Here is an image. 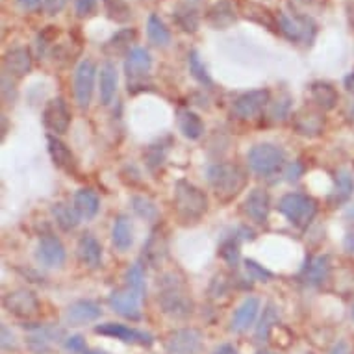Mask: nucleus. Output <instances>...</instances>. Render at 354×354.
Here are the masks:
<instances>
[{
    "label": "nucleus",
    "instance_id": "nucleus-15",
    "mask_svg": "<svg viewBox=\"0 0 354 354\" xmlns=\"http://www.w3.org/2000/svg\"><path fill=\"white\" fill-rule=\"evenodd\" d=\"M151 53L143 47L132 48V50L127 54V59H124V73H127L128 76V86H130V84L134 86L136 82H140L141 78H145V76L151 73Z\"/></svg>",
    "mask_w": 354,
    "mask_h": 354
},
{
    "label": "nucleus",
    "instance_id": "nucleus-47",
    "mask_svg": "<svg viewBox=\"0 0 354 354\" xmlns=\"http://www.w3.org/2000/svg\"><path fill=\"white\" fill-rule=\"evenodd\" d=\"M75 8L78 17H89L97 10V0H76Z\"/></svg>",
    "mask_w": 354,
    "mask_h": 354
},
{
    "label": "nucleus",
    "instance_id": "nucleus-36",
    "mask_svg": "<svg viewBox=\"0 0 354 354\" xmlns=\"http://www.w3.org/2000/svg\"><path fill=\"white\" fill-rule=\"evenodd\" d=\"M165 249H167V245H165V238H163V234L160 232H152L151 239L147 241L145 249H143V258H145L151 266H156L158 261L163 260V256H165Z\"/></svg>",
    "mask_w": 354,
    "mask_h": 354
},
{
    "label": "nucleus",
    "instance_id": "nucleus-34",
    "mask_svg": "<svg viewBox=\"0 0 354 354\" xmlns=\"http://www.w3.org/2000/svg\"><path fill=\"white\" fill-rule=\"evenodd\" d=\"M354 192V178L347 169H339L336 173V189L332 193V203H345Z\"/></svg>",
    "mask_w": 354,
    "mask_h": 354
},
{
    "label": "nucleus",
    "instance_id": "nucleus-5",
    "mask_svg": "<svg viewBox=\"0 0 354 354\" xmlns=\"http://www.w3.org/2000/svg\"><path fill=\"white\" fill-rule=\"evenodd\" d=\"M250 171H254L260 176H269L282 171L286 165V152L279 145L273 143H260L254 145L247 154Z\"/></svg>",
    "mask_w": 354,
    "mask_h": 354
},
{
    "label": "nucleus",
    "instance_id": "nucleus-16",
    "mask_svg": "<svg viewBox=\"0 0 354 354\" xmlns=\"http://www.w3.org/2000/svg\"><path fill=\"white\" fill-rule=\"evenodd\" d=\"M243 209L250 221H254L258 225L268 223L269 212H271V198L269 193L261 187H254L252 192L247 195L243 203Z\"/></svg>",
    "mask_w": 354,
    "mask_h": 354
},
{
    "label": "nucleus",
    "instance_id": "nucleus-18",
    "mask_svg": "<svg viewBox=\"0 0 354 354\" xmlns=\"http://www.w3.org/2000/svg\"><path fill=\"white\" fill-rule=\"evenodd\" d=\"M293 128L299 136L315 138V136L323 134V130H325V117L321 115L319 111L302 108L293 115Z\"/></svg>",
    "mask_w": 354,
    "mask_h": 354
},
{
    "label": "nucleus",
    "instance_id": "nucleus-23",
    "mask_svg": "<svg viewBox=\"0 0 354 354\" xmlns=\"http://www.w3.org/2000/svg\"><path fill=\"white\" fill-rule=\"evenodd\" d=\"M48 154L53 158L54 165L65 173H76V160H75V154L71 152V149L65 145L64 141L58 140L56 136H48Z\"/></svg>",
    "mask_w": 354,
    "mask_h": 354
},
{
    "label": "nucleus",
    "instance_id": "nucleus-59",
    "mask_svg": "<svg viewBox=\"0 0 354 354\" xmlns=\"http://www.w3.org/2000/svg\"><path fill=\"white\" fill-rule=\"evenodd\" d=\"M351 317H353V319H354V304H353V312H351Z\"/></svg>",
    "mask_w": 354,
    "mask_h": 354
},
{
    "label": "nucleus",
    "instance_id": "nucleus-30",
    "mask_svg": "<svg viewBox=\"0 0 354 354\" xmlns=\"http://www.w3.org/2000/svg\"><path fill=\"white\" fill-rule=\"evenodd\" d=\"M147 35H149V41L154 47H167L171 43V32L162 19L154 13L147 19Z\"/></svg>",
    "mask_w": 354,
    "mask_h": 354
},
{
    "label": "nucleus",
    "instance_id": "nucleus-4",
    "mask_svg": "<svg viewBox=\"0 0 354 354\" xmlns=\"http://www.w3.org/2000/svg\"><path fill=\"white\" fill-rule=\"evenodd\" d=\"M279 212L295 228H308L317 214V203L304 193H288L280 198Z\"/></svg>",
    "mask_w": 354,
    "mask_h": 354
},
{
    "label": "nucleus",
    "instance_id": "nucleus-6",
    "mask_svg": "<svg viewBox=\"0 0 354 354\" xmlns=\"http://www.w3.org/2000/svg\"><path fill=\"white\" fill-rule=\"evenodd\" d=\"M279 30L286 35V39L290 41H306L308 45L314 41L315 32H317V24L314 19L306 17V15H293L290 17L288 13H279L277 17Z\"/></svg>",
    "mask_w": 354,
    "mask_h": 354
},
{
    "label": "nucleus",
    "instance_id": "nucleus-45",
    "mask_svg": "<svg viewBox=\"0 0 354 354\" xmlns=\"http://www.w3.org/2000/svg\"><path fill=\"white\" fill-rule=\"evenodd\" d=\"M165 160V147L163 145H151L145 152V162L147 167L154 171L156 167H160Z\"/></svg>",
    "mask_w": 354,
    "mask_h": 354
},
{
    "label": "nucleus",
    "instance_id": "nucleus-21",
    "mask_svg": "<svg viewBox=\"0 0 354 354\" xmlns=\"http://www.w3.org/2000/svg\"><path fill=\"white\" fill-rule=\"evenodd\" d=\"M62 336H64V330L56 328V326H35L34 330L30 332V336L26 337V343L34 353H47L54 343L59 342Z\"/></svg>",
    "mask_w": 354,
    "mask_h": 354
},
{
    "label": "nucleus",
    "instance_id": "nucleus-61",
    "mask_svg": "<svg viewBox=\"0 0 354 354\" xmlns=\"http://www.w3.org/2000/svg\"><path fill=\"white\" fill-rule=\"evenodd\" d=\"M302 2H310V0H302Z\"/></svg>",
    "mask_w": 354,
    "mask_h": 354
},
{
    "label": "nucleus",
    "instance_id": "nucleus-22",
    "mask_svg": "<svg viewBox=\"0 0 354 354\" xmlns=\"http://www.w3.org/2000/svg\"><path fill=\"white\" fill-rule=\"evenodd\" d=\"M236 21V12L230 0H217L206 12V23L214 30H227Z\"/></svg>",
    "mask_w": 354,
    "mask_h": 354
},
{
    "label": "nucleus",
    "instance_id": "nucleus-51",
    "mask_svg": "<svg viewBox=\"0 0 354 354\" xmlns=\"http://www.w3.org/2000/svg\"><path fill=\"white\" fill-rule=\"evenodd\" d=\"M15 347H17L15 336L10 334L8 326H2V348H15Z\"/></svg>",
    "mask_w": 354,
    "mask_h": 354
},
{
    "label": "nucleus",
    "instance_id": "nucleus-2",
    "mask_svg": "<svg viewBox=\"0 0 354 354\" xmlns=\"http://www.w3.org/2000/svg\"><path fill=\"white\" fill-rule=\"evenodd\" d=\"M160 286H162V291L158 295V302L162 306L163 314L176 317V319H184L193 314V301L186 293L180 280L174 279V274H165Z\"/></svg>",
    "mask_w": 354,
    "mask_h": 354
},
{
    "label": "nucleus",
    "instance_id": "nucleus-35",
    "mask_svg": "<svg viewBox=\"0 0 354 354\" xmlns=\"http://www.w3.org/2000/svg\"><path fill=\"white\" fill-rule=\"evenodd\" d=\"M243 15L247 19H250V21H254V23L258 24H263V26H268L269 30H277L279 28V23L274 21V17L271 15V12H269L268 8L263 6H258V4H252V2H245L243 6Z\"/></svg>",
    "mask_w": 354,
    "mask_h": 354
},
{
    "label": "nucleus",
    "instance_id": "nucleus-39",
    "mask_svg": "<svg viewBox=\"0 0 354 354\" xmlns=\"http://www.w3.org/2000/svg\"><path fill=\"white\" fill-rule=\"evenodd\" d=\"M136 39V30L134 28H124L119 30L113 37H111L108 43H106V50H111V53H122L130 47V43H134Z\"/></svg>",
    "mask_w": 354,
    "mask_h": 354
},
{
    "label": "nucleus",
    "instance_id": "nucleus-46",
    "mask_svg": "<svg viewBox=\"0 0 354 354\" xmlns=\"http://www.w3.org/2000/svg\"><path fill=\"white\" fill-rule=\"evenodd\" d=\"M245 269H247V274H249V279L252 280H260V282H268V280L273 279V274L271 271L260 266V263H256L254 260H247L245 261Z\"/></svg>",
    "mask_w": 354,
    "mask_h": 354
},
{
    "label": "nucleus",
    "instance_id": "nucleus-13",
    "mask_svg": "<svg viewBox=\"0 0 354 354\" xmlns=\"http://www.w3.org/2000/svg\"><path fill=\"white\" fill-rule=\"evenodd\" d=\"M141 299L143 297L138 295L136 291L128 290H117L113 291L108 299L110 306L113 308V312H117L122 317H127L130 321H140L141 319Z\"/></svg>",
    "mask_w": 354,
    "mask_h": 354
},
{
    "label": "nucleus",
    "instance_id": "nucleus-1",
    "mask_svg": "<svg viewBox=\"0 0 354 354\" xmlns=\"http://www.w3.org/2000/svg\"><path fill=\"white\" fill-rule=\"evenodd\" d=\"M206 176L215 195L223 201L236 197L247 184L243 169L234 163H214L208 167Z\"/></svg>",
    "mask_w": 354,
    "mask_h": 354
},
{
    "label": "nucleus",
    "instance_id": "nucleus-3",
    "mask_svg": "<svg viewBox=\"0 0 354 354\" xmlns=\"http://www.w3.org/2000/svg\"><path fill=\"white\" fill-rule=\"evenodd\" d=\"M174 208L184 221H197L208 212V197L197 186L178 180L174 186Z\"/></svg>",
    "mask_w": 354,
    "mask_h": 354
},
{
    "label": "nucleus",
    "instance_id": "nucleus-8",
    "mask_svg": "<svg viewBox=\"0 0 354 354\" xmlns=\"http://www.w3.org/2000/svg\"><path fill=\"white\" fill-rule=\"evenodd\" d=\"M4 308L15 317L30 319L39 314L41 304L35 293H32L30 290H15L4 297Z\"/></svg>",
    "mask_w": 354,
    "mask_h": 354
},
{
    "label": "nucleus",
    "instance_id": "nucleus-24",
    "mask_svg": "<svg viewBox=\"0 0 354 354\" xmlns=\"http://www.w3.org/2000/svg\"><path fill=\"white\" fill-rule=\"evenodd\" d=\"M78 258L87 268L95 269L100 266V261H102V247H100L97 238H93L91 234H84L78 239Z\"/></svg>",
    "mask_w": 354,
    "mask_h": 354
},
{
    "label": "nucleus",
    "instance_id": "nucleus-26",
    "mask_svg": "<svg viewBox=\"0 0 354 354\" xmlns=\"http://www.w3.org/2000/svg\"><path fill=\"white\" fill-rule=\"evenodd\" d=\"M310 99L317 108H321L323 111L332 110L334 106L337 104V91L334 89V86L326 84V82H315L310 86Z\"/></svg>",
    "mask_w": 354,
    "mask_h": 354
},
{
    "label": "nucleus",
    "instance_id": "nucleus-20",
    "mask_svg": "<svg viewBox=\"0 0 354 354\" xmlns=\"http://www.w3.org/2000/svg\"><path fill=\"white\" fill-rule=\"evenodd\" d=\"M32 71V54L28 48L17 47L8 50L4 56V75L23 78Z\"/></svg>",
    "mask_w": 354,
    "mask_h": 354
},
{
    "label": "nucleus",
    "instance_id": "nucleus-38",
    "mask_svg": "<svg viewBox=\"0 0 354 354\" xmlns=\"http://www.w3.org/2000/svg\"><path fill=\"white\" fill-rule=\"evenodd\" d=\"M187 65H189V73H192L195 80L201 82L203 86H214V80L209 78L208 69L203 64V59H201L197 50H192V53L187 54Z\"/></svg>",
    "mask_w": 354,
    "mask_h": 354
},
{
    "label": "nucleus",
    "instance_id": "nucleus-43",
    "mask_svg": "<svg viewBox=\"0 0 354 354\" xmlns=\"http://www.w3.org/2000/svg\"><path fill=\"white\" fill-rule=\"evenodd\" d=\"M219 256L223 258V260L227 261L228 266H232V268H236L239 261V245L236 239H227L225 243L221 245L219 249Z\"/></svg>",
    "mask_w": 354,
    "mask_h": 354
},
{
    "label": "nucleus",
    "instance_id": "nucleus-14",
    "mask_svg": "<svg viewBox=\"0 0 354 354\" xmlns=\"http://www.w3.org/2000/svg\"><path fill=\"white\" fill-rule=\"evenodd\" d=\"M35 258L45 268H59V266H64L67 252H65L62 239L53 236V234H47V236H43L39 239V245H37V250H35Z\"/></svg>",
    "mask_w": 354,
    "mask_h": 354
},
{
    "label": "nucleus",
    "instance_id": "nucleus-40",
    "mask_svg": "<svg viewBox=\"0 0 354 354\" xmlns=\"http://www.w3.org/2000/svg\"><path fill=\"white\" fill-rule=\"evenodd\" d=\"M106 6V12L115 23H127L132 17V10L124 0H102Z\"/></svg>",
    "mask_w": 354,
    "mask_h": 354
},
{
    "label": "nucleus",
    "instance_id": "nucleus-48",
    "mask_svg": "<svg viewBox=\"0 0 354 354\" xmlns=\"http://www.w3.org/2000/svg\"><path fill=\"white\" fill-rule=\"evenodd\" d=\"M65 348L71 353H84L86 351V337L84 336H71L65 339Z\"/></svg>",
    "mask_w": 354,
    "mask_h": 354
},
{
    "label": "nucleus",
    "instance_id": "nucleus-12",
    "mask_svg": "<svg viewBox=\"0 0 354 354\" xmlns=\"http://www.w3.org/2000/svg\"><path fill=\"white\" fill-rule=\"evenodd\" d=\"M95 332L100 336L115 337L122 343H132V345H152L154 337L149 332L138 330L134 326L121 325V323H104V325L95 326Z\"/></svg>",
    "mask_w": 354,
    "mask_h": 354
},
{
    "label": "nucleus",
    "instance_id": "nucleus-50",
    "mask_svg": "<svg viewBox=\"0 0 354 354\" xmlns=\"http://www.w3.org/2000/svg\"><path fill=\"white\" fill-rule=\"evenodd\" d=\"M302 171H304V167H302V163H299V162L290 163V167L286 169V178H288V180H290V182L299 180V178H301Z\"/></svg>",
    "mask_w": 354,
    "mask_h": 354
},
{
    "label": "nucleus",
    "instance_id": "nucleus-49",
    "mask_svg": "<svg viewBox=\"0 0 354 354\" xmlns=\"http://www.w3.org/2000/svg\"><path fill=\"white\" fill-rule=\"evenodd\" d=\"M67 4V0H43V8L48 15H58Z\"/></svg>",
    "mask_w": 354,
    "mask_h": 354
},
{
    "label": "nucleus",
    "instance_id": "nucleus-32",
    "mask_svg": "<svg viewBox=\"0 0 354 354\" xmlns=\"http://www.w3.org/2000/svg\"><path fill=\"white\" fill-rule=\"evenodd\" d=\"M174 23L178 24L184 32L187 34H195L198 30V24H201V19H198L197 10L189 4H184V6H178L173 13Z\"/></svg>",
    "mask_w": 354,
    "mask_h": 354
},
{
    "label": "nucleus",
    "instance_id": "nucleus-60",
    "mask_svg": "<svg viewBox=\"0 0 354 354\" xmlns=\"http://www.w3.org/2000/svg\"><path fill=\"white\" fill-rule=\"evenodd\" d=\"M258 354H274V353H258Z\"/></svg>",
    "mask_w": 354,
    "mask_h": 354
},
{
    "label": "nucleus",
    "instance_id": "nucleus-41",
    "mask_svg": "<svg viewBox=\"0 0 354 354\" xmlns=\"http://www.w3.org/2000/svg\"><path fill=\"white\" fill-rule=\"evenodd\" d=\"M124 280H127L128 290L136 291L141 297L145 295V273H143V268L140 263H136V266L128 269Z\"/></svg>",
    "mask_w": 354,
    "mask_h": 354
},
{
    "label": "nucleus",
    "instance_id": "nucleus-27",
    "mask_svg": "<svg viewBox=\"0 0 354 354\" xmlns=\"http://www.w3.org/2000/svg\"><path fill=\"white\" fill-rule=\"evenodd\" d=\"M76 212L80 214L82 219H93L95 215L99 214L100 201L97 197V193L89 187H84V189H78L75 195V204Z\"/></svg>",
    "mask_w": 354,
    "mask_h": 354
},
{
    "label": "nucleus",
    "instance_id": "nucleus-54",
    "mask_svg": "<svg viewBox=\"0 0 354 354\" xmlns=\"http://www.w3.org/2000/svg\"><path fill=\"white\" fill-rule=\"evenodd\" d=\"M343 245H345V250H347V252H354V232H348L347 236H345Z\"/></svg>",
    "mask_w": 354,
    "mask_h": 354
},
{
    "label": "nucleus",
    "instance_id": "nucleus-11",
    "mask_svg": "<svg viewBox=\"0 0 354 354\" xmlns=\"http://www.w3.org/2000/svg\"><path fill=\"white\" fill-rule=\"evenodd\" d=\"M43 124L48 132L56 136L65 134L71 127V111L69 106L64 99L48 100L43 110Z\"/></svg>",
    "mask_w": 354,
    "mask_h": 354
},
{
    "label": "nucleus",
    "instance_id": "nucleus-28",
    "mask_svg": "<svg viewBox=\"0 0 354 354\" xmlns=\"http://www.w3.org/2000/svg\"><path fill=\"white\" fill-rule=\"evenodd\" d=\"M111 241L115 245L117 250H128L134 243V232H132V223L128 219L127 215H119L111 230Z\"/></svg>",
    "mask_w": 354,
    "mask_h": 354
},
{
    "label": "nucleus",
    "instance_id": "nucleus-10",
    "mask_svg": "<svg viewBox=\"0 0 354 354\" xmlns=\"http://www.w3.org/2000/svg\"><path fill=\"white\" fill-rule=\"evenodd\" d=\"M165 351L167 354H201L203 334L195 328H178L169 334Z\"/></svg>",
    "mask_w": 354,
    "mask_h": 354
},
{
    "label": "nucleus",
    "instance_id": "nucleus-17",
    "mask_svg": "<svg viewBox=\"0 0 354 354\" xmlns=\"http://www.w3.org/2000/svg\"><path fill=\"white\" fill-rule=\"evenodd\" d=\"M102 315V310L93 301H76L65 310V323L71 326H82L93 323Z\"/></svg>",
    "mask_w": 354,
    "mask_h": 354
},
{
    "label": "nucleus",
    "instance_id": "nucleus-37",
    "mask_svg": "<svg viewBox=\"0 0 354 354\" xmlns=\"http://www.w3.org/2000/svg\"><path fill=\"white\" fill-rule=\"evenodd\" d=\"M274 325H279V312L273 304H268L263 310V315H261L260 325L256 326V342H268Z\"/></svg>",
    "mask_w": 354,
    "mask_h": 354
},
{
    "label": "nucleus",
    "instance_id": "nucleus-56",
    "mask_svg": "<svg viewBox=\"0 0 354 354\" xmlns=\"http://www.w3.org/2000/svg\"><path fill=\"white\" fill-rule=\"evenodd\" d=\"M348 119L354 122V102L351 104V108H348Z\"/></svg>",
    "mask_w": 354,
    "mask_h": 354
},
{
    "label": "nucleus",
    "instance_id": "nucleus-31",
    "mask_svg": "<svg viewBox=\"0 0 354 354\" xmlns=\"http://www.w3.org/2000/svg\"><path fill=\"white\" fill-rule=\"evenodd\" d=\"M53 215L56 223H58L59 227L64 228L65 232H69L73 228L78 227V223H80V214L76 212L75 206H69V204L65 203H58L53 206Z\"/></svg>",
    "mask_w": 354,
    "mask_h": 354
},
{
    "label": "nucleus",
    "instance_id": "nucleus-33",
    "mask_svg": "<svg viewBox=\"0 0 354 354\" xmlns=\"http://www.w3.org/2000/svg\"><path fill=\"white\" fill-rule=\"evenodd\" d=\"M330 273V263L326 256H317L314 260L308 263L306 268V282L310 286H319L328 279Z\"/></svg>",
    "mask_w": 354,
    "mask_h": 354
},
{
    "label": "nucleus",
    "instance_id": "nucleus-57",
    "mask_svg": "<svg viewBox=\"0 0 354 354\" xmlns=\"http://www.w3.org/2000/svg\"><path fill=\"white\" fill-rule=\"evenodd\" d=\"M184 2H186V4H189V6H193V4H197L198 0H184Z\"/></svg>",
    "mask_w": 354,
    "mask_h": 354
},
{
    "label": "nucleus",
    "instance_id": "nucleus-58",
    "mask_svg": "<svg viewBox=\"0 0 354 354\" xmlns=\"http://www.w3.org/2000/svg\"><path fill=\"white\" fill-rule=\"evenodd\" d=\"M86 354H106V353H99V351H91V353H86Z\"/></svg>",
    "mask_w": 354,
    "mask_h": 354
},
{
    "label": "nucleus",
    "instance_id": "nucleus-52",
    "mask_svg": "<svg viewBox=\"0 0 354 354\" xmlns=\"http://www.w3.org/2000/svg\"><path fill=\"white\" fill-rule=\"evenodd\" d=\"M330 354H351V348H348L347 342H337L330 351Z\"/></svg>",
    "mask_w": 354,
    "mask_h": 354
},
{
    "label": "nucleus",
    "instance_id": "nucleus-44",
    "mask_svg": "<svg viewBox=\"0 0 354 354\" xmlns=\"http://www.w3.org/2000/svg\"><path fill=\"white\" fill-rule=\"evenodd\" d=\"M291 110V99L290 97H282V99L274 100L271 108H269V115L274 121H284L286 117L290 115Z\"/></svg>",
    "mask_w": 354,
    "mask_h": 354
},
{
    "label": "nucleus",
    "instance_id": "nucleus-55",
    "mask_svg": "<svg viewBox=\"0 0 354 354\" xmlns=\"http://www.w3.org/2000/svg\"><path fill=\"white\" fill-rule=\"evenodd\" d=\"M214 354H236V351H234L232 345H228V343H225V345H221V347L215 348Z\"/></svg>",
    "mask_w": 354,
    "mask_h": 354
},
{
    "label": "nucleus",
    "instance_id": "nucleus-19",
    "mask_svg": "<svg viewBox=\"0 0 354 354\" xmlns=\"http://www.w3.org/2000/svg\"><path fill=\"white\" fill-rule=\"evenodd\" d=\"M258 312H260V301L256 297H247L239 308L236 310L232 321H230V330L236 332V334H241V332H247L250 326L254 325L256 317H258Z\"/></svg>",
    "mask_w": 354,
    "mask_h": 354
},
{
    "label": "nucleus",
    "instance_id": "nucleus-9",
    "mask_svg": "<svg viewBox=\"0 0 354 354\" xmlns=\"http://www.w3.org/2000/svg\"><path fill=\"white\" fill-rule=\"evenodd\" d=\"M269 95L268 89H254V91H247L241 97L234 100L232 104V113L241 121H249L254 119L256 115H260L261 110L269 104Z\"/></svg>",
    "mask_w": 354,
    "mask_h": 354
},
{
    "label": "nucleus",
    "instance_id": "nucleus-53",
    "mask_svg": "<svg viewBox=\"0 0 354 354\" xmlns=\"http://www.w3.org/2000/svg\"><path fill=\"white\" fill-rule=\"evenodd\" d=\"M43 0H19V4L23 10H35V8L41 6Z\"/></svg>",
    "mask_w": 354,
    "mask_h": 354
},
{
    "label": "nucleus",
    "instance_id": "nucleus-29",
    "mask_svg": "<svg viewBox=\"0 0 354 354\" xmlns=\"http://www.w3.org/2000/svg\"><path fill=\"white\" fill-rule=\"evenodd\" d=\"M178 128H180V132L184 134V138L193 141L198 140V138L204 134L203 119H201L197 113H193V111L189 110H184L178 113Z\"/></svg>",
    "mask_w": 354,
    "mask_h": 354
},
{
    "label": "nucleus",
    "instance_id": "nucleus-7",
    "mask_svg": "<svg viewBox=\"0 0 354 354\" xmlns=\"http://www.w3.org/2000/svg\"><path fill=\"white\" fill-rule=\"evenodd\" d=\"M95 76H97V67L91 59H84L76 67L75 73V99L82 110H87L91 104L93 97Z\"/></svg>",
    "mask_w": 354,
    "mask_h": 354
},
{
    "label": "nucleus",
    "instance_id": "nucleus-42",
    "mask_svg": "<svg viewBox=\"0 0 354 354\" xmlns=\"http://www.w3.org/2000/svg\"><path fill=\"white\" fill-rule=\"evenodd\" d=\"M132 209H134L136 214L140 215L141 219H145V221L158 219V208L151 198L132 197Z\"/></svg>",
    "mask_w": 354,
    "mask_h": 354
},
{
    "label": "nucleus",
    "instance_id": "nucleus-25",
    "mask_svg": "<svg viewBox=\"0 0 354 354\" xmlns=\"http://www.w3.org/2000/svg\"><path fill=\"white\" fill-rule=\"evenodd\" d=\"M117 84H119V75H117L115 65L111 62H106L100 67V80H99V89H100V102L108 106L113 100L117 93Z\"/></svg>",
    "mask_w": 354,
    "mask_h": 354
}]
</instances>
